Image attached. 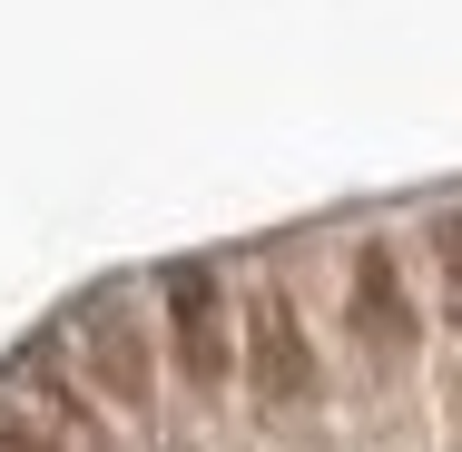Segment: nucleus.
Here are the masks:
<instances>
[{
	"label": "nucleus",
	"mask_w": 462,
	"mask_h": 452,
	"mask_svg": "<svg viewBox=\"0 0 462 452\" xmlns=\"http://www.w3.org/2000/svg\"><path fill=\"white\" fill-rule=\"evenodd\" d=\"M168 335H178V374L197 393H217L226 383V305H217V275L207 266H168Z\"/></svg>",
	"instance_id": "nucleus-3"
},
{
	"label": "nucleus",
	"mask_w": 462,
	"mask_h": 452,
	"mask_svg": "<svg viewBox=\"0 0 462 452\" xmlns=\"http://www.w3.org/2000/svg\"><path fill=\"white\" fill-rule=\"evenodd\" d=\"M246 364H256V393L266 403H305L315 393V345H305V325H295L285 295H256L246 305Z\"/></svg>",
	"instance_id": "nucleus-4"
},
{
	"label": "nucleus",
	"mask_w": 462,
	"mask_h": 452,
	"mask_svg": "<svg viewBox=\"0 0 462 452\" xmlns=\"http://www.w3.org/2000/svg\"><path fill=\"white\" fill-rule=\"evenodd\" d=\"M0 452H69L60 433H40L30 413H0Z\"/></svg>",
	"instance_id": "nucleus-6"
},
{
	"label": "nucleus",
	"mask_w": 462,
	"mask_h": 452,
	"mask_svg": "<svg viewBox=\"0 0 462 452\" xmlns=\"http://www.w3.org/2000/svg\"><path fill=\"white\" fill-rule=\"evenodd\" d=\"M79 345H89L98 383H108L118 403H158V364H148V335H138V305H128L118 285H98L89 305H79Z\"/></svg>",
	"instance_id": "nucleus-2"
},
{
	"label": "nucleus",
	"mask_w": 462,
	"mask_h": 452,
	"mask_svg": "<svg viewBox=\"0 0 462 452\" xmlns=\"http://www.w3.org/2000/svg\"><path fill=\"white\" fill-rule=\"evenodd\" d=\"M423 236H433V266H443V315L462 325V217H433Z\"/></svg>",
	"instance_id": "nucleus-5"
},
{
	"label": "nucleus",
	"mask_w": 462,
	"mask_h": 452,
	"mask_svg": "<svg viewBox=\"0 0 462 452\" xmlns=\"http://www.w3.org/2000/svg\"><path fill=\"white\" fill-rule=\"evenodd\" d=\"M355 335H365L383 364H403L413 345H423V305H413V285H403V266H393L383 236L355 246Z\"/></svg>",
	"instance_id": "nucleus-1"
}]
</instances>
